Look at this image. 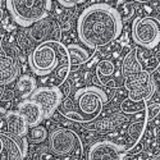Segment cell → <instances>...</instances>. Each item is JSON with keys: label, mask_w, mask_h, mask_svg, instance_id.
Masks as SVG:
<instances>
[{"label": "cell", "mask_w": 160, "mask_h": 160, "mask_svg": "<svg viewBox=\"0 0 160 160\" xmlns=\"http://www.w3.org/2000/svg\"><path fill=\"white\" fill-rule=\"evenodd\" d=\"M123 23L117 9L108 4H92L77 22L78 38L85 48L96 50L112 44L121 36Z\"/></svg>", "instance_id": "obj_1"}, {"label": "cell", "mask_w": 160, "mask_h": 160, "mask_svg": "<svg viewBox=\"0 0 160 160\" xmlns=\"http://www.w3.org/2000/svg\"><path fill=\"white\" fill-rule=\"evenodd\" d=\"M30 68L33 74L44 77L55 72L52 87L62 85L71 71L68 50L60 41H46L38 44L28 57Z\"/></svg>", "instance_id": "obj_2"}, {"label": "cell", "mask_w": 160, "mask_h": 160, "mask_svg": "<svg viewBox=\"0 0 160 160\" xmlns=\"http://www.w3.org/2000/svg\"><path fill=\"white\" fill-rule=\"evenodd\" d=\"M106 95L102 90L95 86H88L78 90L74 95V104L68 106L65 102L59 106L60 113L79 123H90L101 114L104 104L106 102Z\"/></svg>", "instance_id": "obj_3"}, {"label": "cell", "mask_w": 160, "mask_h": 160, "mask_svg": "<svg viewBox=\"0 0 160 160\" xmlns=\"http://www.w3.org/2000/svg\"><path fill=\"white\" fill-rule=\"evenodd\" d=\"M5 3L12 18L22 27H30L45 19L51 8L49 0H8Z\"/></svg>", "instance_id": "obj_4"}, {"label": "cell", "mask_w": 160, "mask_h": 160, "mask_svg": "<svg viewBox=\"0 0 160 160\" xmlns=\"http://www.w3.org/2000/svg\"><path fill=\"white\" fill-rule=\"evenodd\" d=\"M132 38L141 48H155L160 41L159 22L151 17L137 18L132 26Z\"/></svg>", "instance_id": "obj_5"}, {"label": "cell", "mask_w": 160, "mask_h": 160, "mask_svg": "<svg viewBox=\"0 0 160 160\" xmlns=\"http://www.w3.org/2000/svg\"><path fill=\"white\" fill-rule=\"evenodd\" d=\"M50 149L55 155L69 156L77 151H82V143L76 132L59 128L50 135Z\"/></svg>", "instance_id": "obj_6"}, {"label": "cell", "mask_w": 160, "mask_h": 160, "mask_svg": "<svg viewBox=\"0 0 160 160\" xmlns=\"http://www.w3.org/2000/svg\"><path fill=\"white\" fill-rule=\"evenodd\" d=\"M62 99V91L58 87L52 86L38 87L31 95V100L41 108L44 118H49L50 115H52V113L60 106Z\"/></svg>", "instance_id": "obj_7"}, {"label": "cell", "mask_w": 160, "mask_h": 160, "mask_svg": "<svg viewBox=\"0 0 160 160\" xmlns=\"http://www.w3.org/2000/svg\"><path fill=\"white\" fill-rule=\"evenodd\" d=\"M26 152V137L19 138L8 132H0V160H23Z\"/></svg>", "instance_id": "obj_8"}, {"label": "cell", "mask_w": 160, "mask_h": 160, "mask_svg": "<svg viewBox=\"0 0 160 160\" xmlns=\"http://www.w3.org/2000/svg\"><path fill=\"white\" fill-rule=\"evenodd\" d=\"M96 78L102 86L118 87L123 83V77L121 69L118 68L117 63L113 59L100 60L96 65Z\"/></svg>", "instance_id": "obj_9"}, {"label": "cell", "mask_w": 160, "mask_h": 160, "mask_svg": "<svg viewBox=\"0 0 160 160\" xmlns=\"http://www.w3.org/2000/svg\"><path fill=\"white\" fill-rule=\"evenodd\" d=\"M124 149L112 141H100L90 148L87 160H123Z\"/></svg>", "instance_id": "obj_10"}, {"label": "cell", "mask_w": 160, "mask_h": 160, "mask_svg": "<svg viewBox=\"0 0 160 160\" xmlns=\"http://www.w3.org/2000/svg\"><path fill=\"white\" fill-rule=\"evenodd\" d=\"M31 35L35 40L41 44L46 41H59L60 38V28L54 21H40L31 31Z\"/></svg>", "instance_id": "obj_11"}, {"label": "cell", "mask_w": 160, "mask_h": 160, "mask_svg": "<svg viewBox=\"0 0 160 160\" xmlns=\"http://www.w3.org/2000/svg\"><path fill=\"white\" fill-rule=\"evenodd\" d=\"M22 118L24 119V122L27 123L28 128H33L40 124V122L44 119L42 117V110L41 108L33 102L32 100H24L18 105V110H17Z\"/></svg>", "instance_id": "obj_12"}, {"label": "cell", "mask_w": 160, "mask_h": 160, "mask_svg": "<svg viewBox=\"0 0 160 160\" xmlns=\"http://www.w3.org/2000/svg\"><path fill=\"white\" fill-rule=\"evenodd\" d=\"M7 131L10 135L23 138L28 133V126L18 112H7L5 114Z\"/></svg>", "instance_id": "obj_13"}, {"label": "cell", "mask_w": 160, "mask_h": 160, "mask_svg": "<svg viewBox=\"0 0 160 160\" xmlns=\"http://www.w3.org/2000/svg\"><path fill=\"white\" fill-rule=\"evenodd\" d=\"M142 71L143 69H142L141 62H140L138 55H137V50L131 49L129 52L124 57V59L122 62V65H121V73H122V77H123V81L124 79H128V78L137 76Z\"/></svg>", "instance_id": "obj_14"}, {"label": "cell", "mask_w": 160, "mask_h": 160, "mask_svg": "<svg viewBox=\"0 0 160 160\" xmlns=\"http://www.w3.org/2000/svg\"><path fill=\"white\" fill-rule=\"evenodd\" d=\"M68 50V55H69V62H71V67L72 65H81L85 64L86 62H88L92 55H94L95 50L87 49L85 46L77 45V44H71L67 46Z\"/></svg>", "instance_id": "obj_15"}, {"label": "cell", "mask_w": 160, "mask_h": 160, "mask_svg": "<svg viewBox=\"0 0 160 160\" xmlns=\"http://www.w3.org/2000/svg\"><path fill=\"white\" fill-rule=\"evenodd\" d=\"M127 121H128V118L124 114H115L112 118L102 119V121H99V122H96L94 124L88 126L87 129L98 131V132H110V131L117 129L119 126H122Z\"/></svg>", "instance_id": "obj_16"}, {"label": "cell", "mask_w": 160, "mask_h": 160, "mask_svg": "<svg viewBox=\"0 0 160 160\" xmlns=\"http://www.w3.org/2000/svg\"><path fill=\"white\" fill-rule=\"evenodd\" d=\"M146 119L142 118V119H138V121L133 122L129 124L128 127V143L126 145V151H129L131 149H133L136 145H138L141 137L143 136L145 133V129H146Z\"/></svg>", "instance_id": "obj_17"}, {"label": "cell", "mask_w": 160, "mask_h": 160, "mask_svg": "<svg viewBox=\"0 0 160 160\" xmlns=\"http://www.w3.org/2000/svg\"><path fill=\"white\" fill-rule=\"evenodd\" d=\"M35 90H36V81H35L33 77L24 74L18 79L17 91H18L21 98H23V99L31 98V95L35 92Z\"/></svg>", "instance_id": "obj_18"}, {"label": "cell", "mask_w": 160, "mask_h": 160, "mask_svg": "<svg viewBox=\"0 0 160 160\" xmlns=\"http://www.w3.org/2000/svg\"><path fill=\"white\" fill-rule=\"evenodd\" d=\"M19 74V64L16 63L12 67H8V68L0 71V86L4 85H9L10 82H13L17 78V76Z\"/></svg>", "instance_id": "obj_19"}, {"label": "cell", "mask_w": 160, "mask_h": 160, "mask_svg": "<svg viewBox=\"0 0 160 160\" xmlns=\"http://www.w3.org/2000/svg\"><path fill=\"white\" fill-rule=\"evenodd\" d=\"M46 137H48V129L44 126H40V124L31 128V131L28 132V138L33 143L42 142L46 140Z\"/></svg>", "instance_id": "obj_20"}, {"label": "cell", "mask_w": 160, "mask_h": 160, "mask_svg": "<svg viewBox=\"0 0 160 160\" xmlns=\"http://www.w3.org/2000/svg\"><path fill=\"white\" fill-rule=\"evenodd\" d=\"M145 109H146V113L143 118L146 119V122H150L156 115H159V102H152L146 106Z\"/></svg>", "instance_id": "obj_21"}, {"label": "cell", "mask_w": 160, "mask_h": 160, "mask_svg": "<svg viewBox=\"0 0 160 160\" xmlns=\"http://www.w3.org/2000/svg\"><path fill=\"white\" fill-rule=\"evenodd\" d=\"M149 79H150V85H151L154 92L155 94H159V67L149 74Z\"/></svg>", "instance_id": "obj_22"}, {"label": "cell", "mask_w": 160, "mask_h": 160, "mask_svg": "<svg viewBox=\"0 0 160 160\" xmlns=\"http://www.w3.org/2000/svg\"><path fill=\"white\" fill-rule=\"evenodd\" d=\"M7 110L4 108H0V132H7V122H5Z\"/></svg>", "instance_id": "obj_23"}, {"label": "cell", "mask_w": 160, "mask_h": 160, "mask_svg": "<svg viewBox=\"0 0 160 160\" xmlns=\"http://www.w3.org/2000/svg\"><path fill=\"white\" fill-rule=\"evenodd\" d=\"M62 7H65V8H72V7H76L78 3H83V2H74V0H72V2H65V0H60V2H58Z\"/></svg>", "instance_id": "obj_24"}, {"label": "cell", "mask_w": 160, "mask_h": 160, "mask_svg": "<svg viewBox=\"0 0 160 160\" xmlns=\"http://www.w3.org/2000/svg\"><path fill=\"white\" fill-rule=\"evenodd\" d=\"M81 155H82V151H77V152L69 155L67 160H81Z\"/></svg>", "instance_id": "obj_25"}, {"label": "cell", "mask_w": 160, "mask_h": 160, "mask_svg": "<svg viewBox=\"0 0 160 160\" xmlns=\"http://www.w3.org/2000/svg\"><path fill=\"white\" fill-rule=\"evenodd\" d=\"M4 2H0V7H2V4H3ZM3 17H4V12L2 10V9H0V21H2L3 19Z\"/></svg>", "instance_id": "obj_26"}]
</instances>
